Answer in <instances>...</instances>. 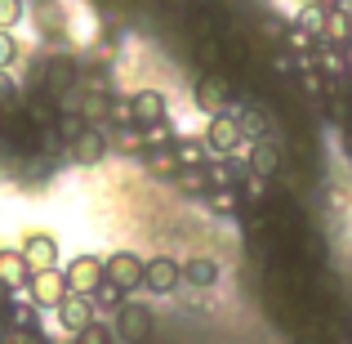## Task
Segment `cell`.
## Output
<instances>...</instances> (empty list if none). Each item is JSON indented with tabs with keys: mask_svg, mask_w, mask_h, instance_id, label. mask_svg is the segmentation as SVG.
I'll list each match as a JSON object with an SVG mask.
<instances>
[{
	"mask_svg": "<svg viewBox=\"0 0 352 344\" xmlns=\"http://www.w3.org/2000/svg\"><path fill=\"white\" fill-rule=\"evenodd\" d=\"M152 322L156 318L147 313V304H134V300H125L112 313V331H116V340H125V344H147V340L156 336Z\"/></svg>",
	"mask_w": 352,
	"mask_h": 344,
	"instance_id": "obj_1",
	"label": "cell"
},
{
	"mask_svg": "<svg viewBox=\"0 0 352 344\" xmlns=\"http://www.w3.org/2000/svg\"><path fill=\"white\" fill-rule=\"evenodd\" d=\"M27 295H32V304L36 309H58L63 300L72 295V286H67V273H58V268H45V273H32V286H27Z\"/></svg>",
	"mask_w": 352,
	"mask_h": 344,
	"instance_id": "obj_2",
	"label": "cell"
},
{
	"mask_svg": "<svg viewBox=\"0 0 352 344\" xmlns=\"http://www.w3.org/2000/svg\"><path fill=\"white\" fill-rule=\"evenodd\" d=\"M103 273L112 277L116 286H125V291H138L147 277V259H138L134 250H112V255L103 259Z\"/></svg>",
	"mask_w": 352,
	"mask_h": 344,
	"instance_id": "obj_3",
	"label": "cell"
},
{
	"mask_svg": "<svg viewBox=\"0 0 352 344\" xmlns=\"http://www.w3.org/2000/svg\"><path fill=\"white\" fill-rule=\"evenodd\" d=\"M228 103H232V81L223 77V72H201L197 81V108L210 117L228 112Z\"/></svg>",
	"mask_w": 352,
	"mask_h": 344,
	"instance_id": "obj_4",
	"label": "cell"
},
{
	"mask_svg": "<svg viewBox=\"0 0 352 344\" xmlns=\"http://www.w3.org/2000/svg\"><path fill=\"white\" fill-rule=\"evenodd\" d=\"M143 286L152 295H174L183 286V264L174 255H152L147 259V277H143Z\"/></svg>",
	"mask_w": 352,
	"mask_h": 344,
	"instance_id": "obj_5",
	"label": "cell"
},
{
	"mask_svg": "<svg viewBox=\"0 0 352 344\" xmlns=\"http://www.w3.org/2000/svg\"><path fill=\"white\" fill-rule=\"evenodd\" d=\"M206 148L214 156H228V152H236L245 139H241V125H236V117L232 112H219V117H210V125H206Z\"/></svg>",
	"mask_w": 352,
	"mask_h": 344,
	"instance_id": "obj_6",
	"label": "cell"
},
{
	"mask_svg": "<svg viewBox=\"0 0 352 344\" xmlns=\"http://www.w3.org/2000/svg\"><path fill=\"white\" fill-rule=\"evenodd\" d=\"M94 313H98V309H94V300H89V295H76V291H72L67 300L54 309V318H58V327L67 331V336H80V331L94 322Z\"/></svg>",
	"mask_w": 352,
	"mask_h": 344,
	"instance_id": "obj_7",
	"label": "cell"
},
{
	"mask_svg": "<svg viewBox=\"0 0 352 344\" xmlns=\"http://www.w3.org/2000/svg\"><path fill=\"white\" fill-rule=\"evenodd\" d=\"M23 259L32 273H45V268H58V241L50 237V232H27L23 237Z\"/></svg>",
	"mask_w": 352,
	"mask_h": 344,
	"instance_id": "obj_8",
	"label": "cell"
},
{
	"mask_svg": "<svg viewBox=\"0 0 352 344\" xmlns=\"http://www.w3.org/2000/svg\"><path fill=\"white\" fill-rule=\"evenodd\" d=\"M63 273H67V286H72L76 295H89V291H94V286L107 277V273H103V259H98V255H76L67 268H63Z\"/></svg>",
	"mask_w": 352,
	"mask_h": 344,
	"instance_id": "obj_9",
	"label": "cell"
},
{
	"mask_svg": "<svg viewBox=\"0 0 352 344\" xmlns=\"http://www.w3.org/2000/svg\"><path fill=\"white\" fill-rule=\"evenodd\" d=\"M129 108H134V121L138 130H156V125H170V117H165V99L156 94V90H138V94H129Z\"/></svg>",
	"mask_w": 352,
	"mask_h": 344,
	"instance_id": "obj_10",
	"label": "cell"
},
{
	"mask_svg": "<svg viewBox=\"0 0 352 344\" xmlns=\"http://www.w3.org/2000/svg\"><path fill=\"white\" fill-rule=\"evenodd\" d=\"M0 286H5V291L32 286V268H27L23 250H0Z\"/></svg>",
	"mask_w": 352,
	"mask_h": 344,
	"instance_id": "obj_11",
	"label": "cell"
},
{
	"mask_svg": "<svg viewBox=\"0 0 352 344\" xmlns=\"http://www.w3.org/2000/svg\"><path fill=\"white\" fill-rule=\"evenodd\" d=\"M72 156H76L80 165H98V161L107 156V134H103L98 125H85V134L72 143Z\"/></svg>",
	"mask_w": 352,
	"mask_h": 344,
	"instance_id": "obj_12",
	"label": "cell"
},
{
	"mask_svg": "<svg viewBox=\"0 0 352 344\" xmlns=\"http://www.w3.org/2000/svg\"><path fill=\"white\" fill-rule=\"evenodd\" d=\"M321 36H326V45H335V50L352 45V14H348L344 5L326 14V27H321Z\"/></svg>",
	"mask_w": 352,
	"mask_h": 344,
	"instance_id": "obj_13",
	"label": "cell"
},
{
	"mask_svg": "<svg viewBox=\"0 0 352 344\" xmlns=\"http://www.w3.org/2000/svg\"><path fill=\"white\" fill-rule=\"evenodd\" d=\"M250 170L258 174V179H276V170H281V152H276V143L267 139V143H254V152L245 156Z\"/></svg>",
	"mask_w": 352,
	"mask_h": 344,
	"instance_id": "obj_14",
	"label": "cell"
},
{
	"mask_svg": "<svg viewBox=\"0 0 352 344\" xmlns=\"http://www.w3.org/2000/svg\"><path fill=\"white\" fill-rule=\"evenodd\" d=\"M236 117V125H241V139H245V143H267V117L258 112V108H241V112H232Z\"/></svg>",
	"mask_w": 352,
	"mask_h": 344,
	"instance_id": "obj_15",
	"label": "cell"
},
{
	"mask_svg": "<svg viewBox=\"0 0 352 344\" xmlns=\"http://www.w3.org/2000/svg\"><path fill=\"white\" fill-rule=\"evenodd\" d=\"M219 282V264L206 255L197 259H183V286H214Z\"/></svg>",
	"mask_w": 352,
	"mask_h": 344,
	"instance_id": "obj_16",
	"label": "cell"
},
{
	"mask_svg": "<svg viewBox=\"0 0 352 344\" xmlns=\"http://www.w3.org/2000/svg\"><path fill=\"white\" fill-rule=\"evenodd\" d=\"M89 300H94V309H107V313H116L120 304L129 300V291H125V286H116L112 277H103V282H98L94 291H89Z\"/></svg>",
	"mask_w": 352,
	"mask_h": 344,
	"instance_id": "obj_17",
	"label": "cell"
},
{
	"mask_svg": "<svg viewBox=\"0 0 352 344\" xmlns=\"http://www.w3.org/2000/svg\"><path fill=\"white\" fill-rule=\"evenodd\" d=\"M174 152H179V165H210L214 161V152L206 148V139H179Z\"/></svg>",
	"mask_w": 352,
	"mask_h": 344,
	"instance_id": "obj_18",
	"label": "cell"
},
{
	"mask_svg": "<svg viewBox=\"0 0 352 344\" xmlns=\"http://www.w3.org/2000/svg\"><path fill=\"white\" fill-rule=\"evenodd\" d=\"M23 18V0H0V32H14Z\"/></svg>",
	"mask_w": 352,
	"mask_h": 344,
	"instance_id": "obj_19",
	"label": "cell"
},
{
	"mask_svg": "<svg viewBox=\"0 0 352 344\" xmlns=\"http://www.w3.org/2000/svg\"><path fill=\"white\" fill-rule=\"evenodd\" d=\"M18 63V41L9 32H0V72H9Z\"/></svg>",
	"mask_w": 352,
	"mask_h": 344,
	"instance_id": "obj_20",
	"label": "cell"
},
{
	"mask_svg": "<svg viewBox=\"0 0 352 344\" xmlns=\"http://www.w3.org/2000/svg\"><path fill=\"white\" fill-rule=\"evenodd\" d=\"M290 344H335V340H330L321 327H303V331H294V336H290Z\"/></svg>",
	"mask_w": 352,
	"mask_h": 344,
	"instance_id": "obj_21",
	"label": "cell"
},
{
	"mask_svg": "<svg viewBox=\"0 0 352 344\" xmlns=\"http://www.w3.org/2000/svg\"><path fill=\"white\" fill-rule=\"evenodd\" d=\"M76 344H107V327L103 322H89V327L76 336Z\"/></svg>",
	"mask_w": 352,
	"mask_h": 344,
	"instance_id": "obj_22",
	"label": "cell"
},
{
	"mask_svg": "<svg viewBox=\"0 0 352 344\" xmlns=\"http://www.w3.org/2000/svg\"><path fill=\"white\" fill-rule=\"evenodd\" d=\"M339 5H344V0H312V9H326V14H330V9H339Z\"/></svg>",
	"mask_w": 352,
	"mask_h": 344,
	"instance_id": "obj_23",
	"label": "cell"
},
{
	"mask_svg": "<svg viewBox=\"0 0 352 344\" xmlns=\"http://www.w3.org/2000/svg\"><path fill=\"white\" fill-rule=\"evenodd\" d=\"M147 344H170V340H161V336H152V340H147Z\"/></svg>",
	"mask_w": 352,
	"mask_h": 344,
	"instance_id": "obj_24",
	"label": "cell"
},
{
	"mask_svg": "<svg viewBox=\"0 0 352 344\" xmlns=\"http://www.w3.org/2000/svg\"><path fill=\"white\" fill-rule=\"evenodd\" d=\"M303 5H312V0H303Z\"/></svg>",
	"mask_w": 352,
	"mask_h": 344,
	"instance_id": "obj_25",
	"label": "cell"
},
{
	"mask_svg": "<svg viewBox=\"0 0 352 344\" xmlns=\"http://www.w3.org/2000/svg\"><path fill=\"white\" fill-rule=\"evenodd\" d=\"M348 344H352V340H348Z\"/></svg>",
	"mask_w": 352,
	"mask_h": 344,
	"instance_id": "obj_26",
	"label": "cell"
}]
</instances>
